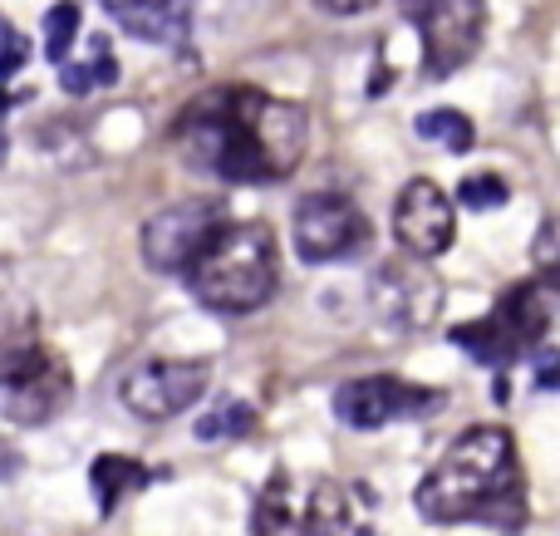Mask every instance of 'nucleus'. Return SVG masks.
<instances>
[{
  "instance_id": "nucleus-9",
  "label": "nucleus",
  "mask_w": 560,
  "mask_h": 536,
  "mask_svg": "<svg viewBox=\"0 0 560 536\" xmlns=\"http://www.w3.org/2000/svg\"><path fill=\"white\" fill-rule=\"evenodd\" d=\"M207 389H212V364L207 360H143L118 380L124 409L148 423L187 413Z\"/></svg>"
},
{
  "instance_id": "nucleus-27",
  "label": "nucleus",
  "mask_w": 560,
  "mask_h": 536,
  "mask_svg": "<svg viewBox=\"0 0 560 536\" xmlns=\"http://www.w3.org/2000/svg\"><path fill=\"white\" fill-rule=\"evenodd\" d=\"M413 5H418V0H413Z\"/></svg>"
},
{
  "instance_id": "nucleus-25",
  "label": "nucleus",
  "mask_w": 560,
  "mask_h": 536,
  "mask_svg": "<svg viewBox=\"0 0 560 536\" xmlns=\"http://www.w3.org/2000/svg\"><path fill=\"white\" fill-rule=\"evenodd\" d=\"M5 153H10V138H5V128H0V163H5Z\"/></svg>"
},
{
  "instance_id": "nucleus-18",
  "label": "nucleus",
  "mask_w": 560,
  "mask_h": 536,
  "mask_svg": "<svg viewBox=\"0 0 560 536\" xmlns=\"http://www.w3.org/2000/svg\"><path fill=\"white\" fill-rule=\"evenodd\" d=\"M89 49H94L89 65H59V84H65L69 94H94V89H104L118 79V59H114V49H108V39L94 35Z\"/></svg>"
},
{
  "instance_id": "nucleus-10",
  "label": "nucleus",
  "mask_w": 560,
  "mask_h": 536,
  "mask_svg": "<svg viewBox=\"0 0 560 536\" xmlns=\"http://www.w3.org/2000/svg\"><path fill=\"white\" fill-rule=\"evenodd\" d=\"M413 25L423 35V74L447 79L482 49L487 35V0H418Z\"/></svg>"
},
{
  "instance_id": "nucleus-11",
  "label": "nucleus",
  "mask_w": 560,
  "mask_h": 536,
  "mask_svg": "<svg viewBox=\"0 0 560 536\" xmlns=\"http://www.w3.org/2000/svg\"><path fill=\"white\" fill-rule=\"evenodd\" d=\"M232 222L222 202H177L143 222V261L163 276H187L222 226Z\"/></svg>"
},
{
  "instance_id": "nucleus-3",
  "label": "nucleus",
  "mask_w": 560,
  "mask_h": 536,
  "mask_svg": "<svg viewBox=\"0 0 560 536\" xmlns=\"http://www.w3.org/2000/svg\"><path fill=\"white\" fill-rule=\"evenodd\" d=\"M187 291L217 315H246L280 291V256L266 222H226L187 271Z\"/></svg>"
},
{
  "instance_id": "nucleus-15",
  "label": "nucleus",
  "mask_w": 560,
  "mask_h": 536,
  "mask_svg": "<svg viewBox=\"0 0 560 536\" xmlns=\"http://www.w3.org/2000/svg\"><path fill=\"white\" fill-rule=\"evenodd\" d=\"M305 536H354V517H349V502L345 492L335 488L329 478H319V488L310 492V508H305Z\"/></svg>"
},
{
  "instance_id": "nucleus-7",
  "label": "nucleus",
  "mask_w": 560,
  "mask_h": 536,
  "mask_svg": "<svg viewBox=\"0 0 560 536\" xmlns=\"http://www.w3.org/2000/svg\"><path fill=\"white\" fill-rule=\"evenodd\" d=\"M443 281L428 271L423 256H388L384 266L374 271L369 281V305L374 315L398 335H418V330H433L438 315H443Z\"/></svg>"
},
{
  "instance_id": "nucleus-2",
  "label": "nucleus",
  "mask_w": 560,
  "mask_h": 536,
  "mask_svg": "<svg viewBox=\"0 0 560 536\" xmlns=\"http://www.w3.org/2000/svg\"><path fill=\"white\" fill-rule=\"evenodd\" d=\"M413 508L438 527H463V522H492L497 532L516 536L526 527V492L516 468V439L497 423L457 433L453 448L428 468L418 482Z\"/></svg>"
},
{
  "instance_id": "nucleus-24",
  "label": "nucleus",
  "mask_w": 560,
  "mask_h": 536,
  "mask_svg": "<svg viewBox=\"0 0 560 536\" xmlns=\"http://www.w3.org/2000/svg\"><path fill=\"white\" fill-rule=\"evenodd\" d=\"M369 5H378V0H319V10H329V15H359Z\"/></svg>"
},
{
  "instance_id": "nucleus-12",
  "label": "nucleus",
  "mask_w": 560,
  "mask_h": 536,
  "mask_svg": "<svg viewBox=\"0 0 560 536\" xmlns=\"http://www.w3.org/2000/svg\"><path fill=\"white\" fill-rule=\"evenodd\" d=\"M394 236L408 256H423V261L443 256L457 236L453 197H447L433 177H413V183H404V193H398V202H394Z\"/></svg>"
},
{
  "instance_id": "nucleus-1",
  "label": "nucleus",
  "mask_w": 560,
  "mask_h": 536,
  "mask_svg": "<svg viewBox=\"0 0 560 536\" xmlns=\"http://www.w3.org/2000/svg\"><path fill=\"white\" fill-rule=\"evenodd\" d=\"M173 148L192 173L222 183H285L310 148V114L256 84H217L177 114Z\"/></svg>"
},
{
  "instance_id": "nucleus-23",
  "label": "nucleus",
  "mask_w": 560,
  "mask_h": 536,
  "mask_svg": "<svg viewBox=\"0 0 560 536\" xmlns=\"http://www.w3.org/2000/svg\"><path fill=\"white\" fill-rule=\"evenodd\" d=\"M25 59H30V45H25V35H20V30L10 25L5 15H0V79L20 74V69H25Z\"/></svg>"
},
{
  "instance_id": "nucleus-21",
  "label": "nucleus",
  "mask_w": 560,
  "mask_h": 536,
  "mask_svg": "<svg viewBox=\"0 0 560 536\" xmlns=\"http://www.w3.org/2000/svg\"><path fill=\"white\" fill-rule=\"evenodd\" d=\"M506 197H512V187L497 173H467L457 183V202L472 207V212H497V207H506Z\"/></svg>"
},
{
  "instance_id": "nucleus-6",
  "label": "nucleus",
  "mask_w": 560,
  "mask_h": 536,
  "mask_svg": "<svg viewBox=\"0 0 560 536\" xmlns=\"http://www.w3.org/2000/svg\"><path fill=\"white\" fill-rule=\"evenodd\" d=\"M447 409L443 389L428 384L398 380V374H369V380H349L335 389V419L345 429H388V423H413V419H433Z\"/></svg>"
},
{
  "instance_id": "nucleus-26",
  "label": "nucleus",
  "mask_w": 560,
  "mask_h": 536,
  "mask_svg": "<svg viewBox=\"0 0 560 536\" xmlns=\"http://www.w3.org/2000/svg\"><path fill=\"white\" fill-rule=\"evenodd\" d=\"M354 536H378V532H369V527H359V532H354Z\"/></svg>"
},
{
  "instance_id": "nucleus-14",
  "label": "nucleus",
  "mask_w": 560,
  "mask_h": 536,
  "mask_svg": "<svg viewBox=\"0 0 560 536\" xmlns=\"http://www.w3.org/2000/svg\"><path fill=\"white\" fill-rule=\"evenodd\" d=\"M89 482H94V498H98V512H114L118 502L128 498V492L148 488L153 482V473L143 468L138 458H124V453H98L94 468H89Z\"/></svg>"
},
{
  "instance_id": "nucleus-16",
  "label": "nucleus",
  "mask_w": 560,
  "mask_h": 536,
  "mask_svg": "<svg viewBox=\"0 0 560 536\" xmlns=\"http://www.w3.org/2000/svg\"><path fill=\"white\" fill-rule=\"evenodd\" d=\"M252 536H295V508H290V478H285V468H276L271 478H266L261 498H256Z\"/></svg>"
},
{
  "instance_id": "nucleus-17",
  "label": "nucleus",
  "mask_w": 560,
  "mask_h": 536,
  "mask_svg": "<svg viewBox=\"0 0 560 536\" xmlns=\"http://www.w3.org/2000/svg\"><path fill=\"white\" fill-rule=\"evenodd\" d=\"M413 128L423 143H443L447 153H467L477 143V128L463 108H428V114H418Z\"/></svg>"
},
{
  "instance_id": "nucleus-8",
  "label": "nucleus",
  "mask_w": 560,
  "mask_h": 536,
  "mask_svg": "<svg viewBox=\"0 0 560 536\" xmlns=\"http://www.w3.org/2000/svg\"><path fill=\"white\" fill-rule=\"evenodd\" d=\"M374 226L359 212V202L339 193H310L295 202V222H290V242L295 256L310 266H329V261H349L354 252H364Z\"/></svg>"
},
{
  "instance_id": "nucleus-20",
  "label": "nucleus",
  "mask_w": 560,
  "mask_h": 536,
  "mask_svg": "<svg viewBox=\"0 0 560 536\" xmlns=\"http://www.w3.org/2000/svg\"><path fill=\"white\" fill-rule=\"evenodd\" d=\"M74 35H79V5L74 0H59V5L45 15V59L49 65H65Z\"/></svg>"
},
{
  "instance_id": "nucleus-22",
  "label": "nucleus",
  "mask_w": 560,
  "mask_h": 536,
  "mask_svg": "<svg viewBox=\"0 0 560 536\" xmlns=\"http://www.w3.org/2000/svg\"><path fill=\"white\" fill-rule=\"evenodd\" d=\"M532 261H536V271L551 276L560 286V212L541 222V232H536V242H532Z\"/></svg>"
},
{
  "instance_id": "nucleus-4",
  "label": "nucleus",
  "mask_w": 560,
  "mask_h": 536,
  "mask_svg": "<svg viewBox=\"0 0 560 536\" xmlns=\"http://www.w3.org/2000/svg\"><path fill=\"white\" fill-rule=\"evenodd\" d=\"M556 315H560V286L551 276H532V281H516L482 321L457 325L453 345H463L487 370H506L516 360H532V350H541Z\"/></svg>"
},
{
  "instance_id": "nucleus-5",
  "label": "nucleus",
  "mask_w": 560,
  "mask_h": 536,
  "mask_svg": "<svg viewBox=\"0 0 560 536\" xmlns=\"http://www.w3.org/2000/svg\"><path fill=\"white\" fill-rule=\"evenodd\" d=\"M69 394H74V380L55 350L20 345V350L0 354V419L20 423V429H39V423L59 419Z\"/></svg>"
},
{
  "instance_id": "nucleus-13",
  "label": "nucleus",
  "mask_w": 560,
  "mask_h": 536,
  "mask_svg": "<svg viewBox=\"0 0 560 536\" xmlns=\"http://www.w3.org/2000/svg\"><path fill=\"white\" fill-rule=\"evenodd\" d=\"M114 25L153 45H187V0H104Z\"/></svg>"
},
{
  "instance_id": "nucleus-19",
  "label": "nucleus",
  "mask_w": 560,
  "mask_h": 536,
  "mask_svg": "<svg viewBox=\"0 0 560 536\" xmlns=\"http://www.w3.org/2000/svg\"><path fill=\"white\" fill-rule=\"evenodd\" d=\"M252 429H256V413H252V404H242V399H222V404H212V413L197 419V439L202 443L242 439V433H252Z\"/></svg>"
}]
</instances>
